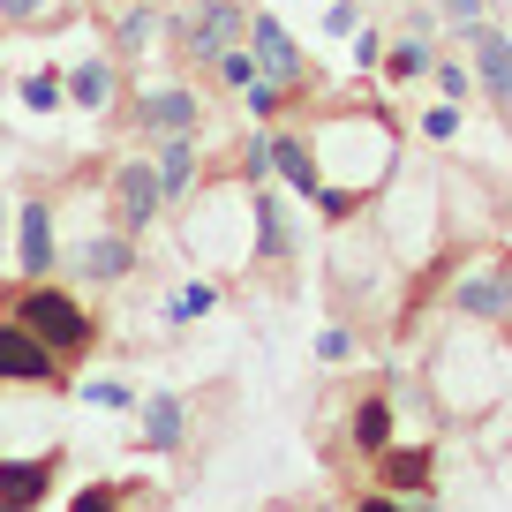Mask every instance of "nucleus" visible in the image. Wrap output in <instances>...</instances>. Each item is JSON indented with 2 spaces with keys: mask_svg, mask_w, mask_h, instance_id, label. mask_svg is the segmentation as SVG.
Instances as JSON below:
<instances>
[{
  "mask_svg": "<svg viewBox=\"0 0 512 512\" xmlns=\"http://www.w3.org/2000/svg\"><path fill=\"white\" fill-rule=\"evenodd\" d=\"M16 324H31L53 354H83V347H91V317H83L68 294H53V287H31V294H23V302H16Z\"/></svg>",
  "mask_w": 512,
  "mask_h": 512,
  "instance_id": "nucleus-1",
  "label": "nucleus"
},
{
  "mask_svg": "<svg viewBox=\"0 0 512 512\" xmlns=\"http://www.w3.org/2000/svg\"><path fill=\"white\" fill-rule=\"evenodd\" d=\"M0 384H61V354L31 324H0Z\"/></svg>",
  "mask_w": 512,
  "mask_h": 512,
  "instance_id": "nucleus-2",
  "label": "nucleus"
},
{
  "mask_svg": "<svg viewBox=\"0 0 512 512\" xmlns=\"http://www.w3.org/2000/svg\"><path fill=\"white\" fill-rule=\"evenodd\" d=\"M234 31H249V8H234V0H196L189 23H181V38H189L196 61H219V53L234 46Z\"/></svg>",
  "mask_w": 512,
  "mask_h": 512,
  "instance_id": "nucleus-3",
  "label": "nucleus"
},
{
  "mask_svg": "<svg viewBox=\"0 0 512 512\" xmlns=\"http://www.w3.org/2000/svg\"><path fill=\"white\" fill-rule=\"evenodd\" d=\"M159 166H136L128 159L121 174H113V211H121V226H151V211H159Z\"/></svg>",
  "mask_w": 512,
  "mask_h": 512,
  "instance_id": "nucleus-4",
  "label": "nucleus"
},
{
  "mask_svg": "<svg viewBox=\"0 0 512 512\" xmlns=\"http://www.w3.org/2000/svg\"><path fill=\"white\" fill-rule=\"evenodd\" d=\"M249 46H256V68H264L272 83H294V76H302V53H294V38L279 31V16H264V8H256V16H249Z\"/></svg>",
  "mask_w": 512,
  "mask_h": 512,
  "instance_id": "nucleus-5",
  "label": "nucleus"
},
{
  "mask_svg": "<svg viewBox=\"0 0 512 512\" xmlns=\"http://www.w3.org/2000/svg\"><path fill=\"white\" fill-rule=\"evenodd\" d=\"M53 490V452H46V460H8V467H0V512H38V497H46Z\"/></svg>",
  "mask_w": 512,
  "mask_h": 512,
  "instance_id": "nucleus-6",
  "label": "nucleus"
},
{
  "mask_svg": "<svg viewBox=\"0 0 512 512\" xmlns=\"http://www.w3.org/2000/svg\"><path fill=\"white\" fill-rule=\"evenodd\" d=\"M53 264V219H46V204H16V272H46Z\"/></svg>",
  "mask_w": 512,
  "mask_h": 512,
  "instance_id": "nucleus-7",
  "label": "nucleus"
},
{
  "mask_svg": "<svg viewBox=\"0 0 512 512\" xmlns=\"http://www.w3.org/2000/svg\"><path fill=\"white\" fill-rule=\"evenodd\" d=\"M467 38H475V68H482V83L497 91V106H512V46L497 31H482V23H460Z\"/></svg>",
  "mask_w": 512,
  "mask_h": 512,
  "instance_id": "nucleus-8",
  "label": "nucleus"
},
{
  "mask_svg": "<svg viewBox=\"0 0 512 512\" xmlns=\"http://www.w3.org/2000/svg\"><path fill=\"white\" fill-rule=\"evenodd\" d=\"M136 128H166V136L196 128V91H151V98H136Z\"/></svg>",
  "mask_w": 512,
  "mask_h": 512,
  "instance_id": "nucleus-9",
  "label": "nucleus"
},
{
  "mask_svg": "<svg viewBox=\"0 0 512 512\" xmlns=\"http://www.w3.org/2000/svg\"><path fill=\"white\" fill-rule=\"evenodd\" d=\"M144 445L151 452L181 445V400H174V392H151V400H144Z\"/></svg>",
  "mask_w": 512,
  "mask_h": 512,
  "instance_id": "nucleus-10",
  "label": "nucleus"
},
{
  "mask_svg": "<svg viewBox=\"0 0 512 512\" xmlns=\"http://www.w3.org/2000/svg\"><path fill=\"white\" fill-rule=\"evenodd\" d=\"M272 166H279L302 196H317V159L302 151V136H272Z\"/></svg>",
  "mask_w": 512,
  "mask_h": 512,
  "instance_id": "nucleus-11",
  "label": "nucleus"
},
{
  "mask_svg": "<svg viewBox=\"0 0 512 512\" xmlns=\"http://www.w3.org/2000/svg\"><path fill=\"white\" fill-rule=\"evenodd\" d=\"M189 174H196V136L181 128V136H166V151H159V189H189Z\"/></svg>",
  "mask_w": 512,
  "mask_h": 512,
  "instance_id": "nucleus-12",
  "label": "nucleus"
},
{
  "mask_svg": "<svg viewBox=\"0 0 512 512\" xmlns=\"http://www.w3.org/2000/svg\"><path fill=\"white\" fill-rule=\"evenodd\" d=\"M354 445H362V452L392 445V407H384V400H362V415H354Z\"/></svg>",
  "mask_w": 512,
  "mask_h": 512,
  "instance_id": "nucleus-13",
  "label": "nucleus"
},
{
  "mask_svg": "<svg viewBox=\"0 0 512 512\" xmlns=\"http://www.w3.org/2000/svg\"><path fill=\"white\" fill-rule=\"evenodd\" d=\"M128 264H136L128 241H91V249H83V272H91V279H121Z\"/></svg>",
  "mask_w": 512,
  "mask_h": 512,
  "instance_id": "nucleus-14",
  "label": "nucleus"
},
{
  "mask_svg": "<svg viewBox=\"0 0 512 512\" xmlns=\"http://www.w3.org/2000/svg\"><path fill=\"white\" fill-rule=\"evenodd\" d=\"M505 302H512L505 279H475V287H460V309H467V317H505Z\"/></svg>",
  "mask_w": 512,
  "mask_h": 512,
  "instance_id": "nucleus-15",
  "label": "nucleus"
},
{
  "mask_svg": "<svg viewBox=\"0 0 512 512\" xmlns=\"http://www.w3.org/2000/svg\"><path fill=\"white\" fill-rule=\"evenodd\" d=\"M68 91H76V106H106V91H113V76L98 61H83L76 76H68Z\"/></svg>",
  "mask_w": 512,
  "mask_h": 512,
  "instance_id": "nucleus-16",
  "label": "nucleus"
},
{
  "mask_svg": "<svg viewBox=\"0 0 512 512\" xmlns=\"http://www.w3.org/2000/svg\"><path fill=\"white\" fill-rule=\"evenodd\" d=\"M23 106H31V113H53V106H61V83H53V76H31V83H23Z\"/></svg>",
  "mask_w": 512,
  "mask_h": 512,
  "instance_id": "nucleus-17",
  "label": "nucleus"
},
{
  "mask_svg": "<svg viewBox=\"0 0 512 512\" xmlns=\"http://www.w3.org/2000/svg\"><path fill=\"white\" fill-rule=\"evenodd\" d=\"M241 174H249L256 189H264V174H272V136H264V144H249V151H241Z\"/></svg>",
  "mask_w": 512,
  "mask_h": 512,
  "instance_id": "nucleus-18",
  "label": "nucleus"
},
{
  "mask_svg": "<svg viewBox=\"0 0 512 512\" xmlns=\"http://www.w3.org/2000/svg\"><path fill=\"white\" fill-rule=\"evenodd\" d=\"M121 46H128V53L151 46V16H121Z\"/></svg>",
  "mask_w": 512,
  "mask_h": 512,
  "instance_id": "nucleus-19",
  "label": "nucleus"
},
{
  "mask_svg": "<svg viewBox=\"0 0 512 512\" xmlns=\"http://www.w3.org/2000/svg\"><path fill=\"white\" fill-rule=\"evenodd\" d=\"M422 128H430V144H445L452 128H460V113H452V106H430V121H422Z\"/></svg>",
  "mask_w": 512,
  "mask_h": 512,
  "instance_id": "nucleus-20",
  "label": "nucleus"
},
{
  "mask_svg": "<svg viewBox=\"0 0 512 512\" xmlns=\"http://www.w3.org/2000/svg\"><path fill=\"white\" fill-rule=\"evenodd\" d=\"M91 400L98 407H136V392H128V384H91Z\"/></svg>",
  "mask_w": 512,
  "mask_h": 512,
  "instance_id": "nucleus-21",
  "label": "nucleus"
},
{
  "mask_svg": "<svg viewBox=\"0 0 512 512\" xmlns=\"http://www.w3.org/2000/svg\"><path fill=\"white\" fill-rule=\"evenodd\" d=\"M392 68H400V76H422V68H430V53H422V46H400V53H392Z\"/></svg>",
  "mask_w": 512,
  "mask_h": 512,
  "instance_id": "nucleus-22",
  "label": "nucleus"
},
{
  "mask_svg": "<svg viewBox=\"0 0 512 512\" xmlns=\"http://www.w3.org/2000/svg\"><path fill=\"white\" fill-rule=\"evenodd\" d=\"M204 309H211V287H189V294L174 302V317H204Z\"/></svg>",
  "mask_w": 512,
  "mask_h": 512,
  "instance_id": "nucleus-23",
  "label": "nucleus"
},
{
  "mask_svg": "<svg viewBox=\"0 0 512 512\" xmlns=\"http://www.w3.org/2000/svg\"><path fill=\"white\" fill-rule=\"evenodd\" d=\"M422 467H430L422 452H400V460H392V482H422Z\"/></svg>",
  "mask_w": 512,
  "mask_h": 512,
  "instance_id": "nucleus-24",
  "label": "nucleus"
},
{
  "mask_svg": "<svg viewBox=\"0 0 512 512\" xmlns=\"http://www.w3.org/2000/svg\"><path fill=\"white\" fill-rule=\"evenodd\" d=\"M437 91H445V98H460V91H467V76H460L452 61H437Z\"/></svg>",
  "mask_w": 512,
  "mask_h": 512,
  "instance_id": "nucleus-25",
  "label": "nucleus"
},
{
  "mask_svg": "<svg viewBox=\"0 0 512 512\" xmlns=\"http://www.w3.org/2000/svg\"><path fill=\"white\" fill-rule=\"evenodd\" d=\"M68 512H121V505H113L106 490H83V497H76V505H68Z\"/></svg>",
  "mask_w": 512,
  "mask_h": 512,
  "instance_id": "nucleus-26",
  "label": "nucleus"
},
{
  "mask_svg": "<svg viewBox=\"0 0 512 512\" xmlns=\"http://www.w3.org/2000/svg\"><path fill=\"white\" fill-rule=\"evenodd\" d=\"M0 8H8V23H23L31 8H46V0H0Z\"/></svg>",
  "mask_w": 512,
  "mask_h": 512,
  "instance_id": "nucleus-27",
  "label": "nucleus"
},
{
  "mask_svg": "<svg viewBox=\"0 0 512 512\" xmlns=\"http://www.w3.org/2000/svg\"><path fill=\"white\" fill-rule=\"evenodd\" d=\"M354 512H400V505H392V497H362Z\"/></svg>",
  "mask_w": 512,
  "mask_h": 512,
  "instance_id": "nucleus-28",
  "label": "nucleus"
},
{
  "mask_svg": "<svg viewBox=\"0 0 512 512\" xmlns=\"http://www.w3.org/2000/svg\"><path fill=\"white\" fill-rule=\"evenodd\" d=\"M452 8H460V23H475V0H452Z\"/></svg>",
  "mask_w": 512,
  "mask_h": 512,
  "instance_id": "nucleus-29",
  "label": "nucleus"
}]
</instances>
